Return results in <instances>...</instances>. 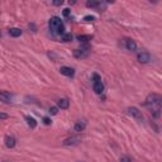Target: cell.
<instances>
[{
    "label": "cell",
    "instance_id": "obj_4",
    "mask_svg": "<svg viewBox=\"0 0 162 162\" xmlns=\"http://www.w3.org/2000/svg\"><path fill=\"white\" fill-rule=\"evenodd\" d=\"M128 113L134 118L137 122H143V115H142V112L136 106H129L128 108Z\"/></svg>",
    "mask_w": 162,
    "mask_h": 162
},
{
    "label": "cell",
    "instance_id": "obj_27",
    "mask_svg": "<svg viewBox=\"0 0 162 162\" xmlns=\"http://www.w3.org/2000/svg\"><path fill=\"white\" fill-rule=\"evenodd\" d=\"M4 162H8V161H4Z\"/></svg>",
    "mask_w": 162,
    "mask_h": 162
},
{
    "label": "cell",
    "instance_id": "obj_8",
    "mask_svg": "<svg viewBox=\"0 0 162 162\" xmlns=\"http://www.w3.org/2000/svg\"><path fill=\"white\" fill-rule=\"evenodd\" d=\"M60 72H61L62 75L67 76V77H74L75 76V70L72 67H68V66H62V67L60 68Z\"/></svg>",
    "mask_w": 162,
    "mask_h": 162
},
{
    "label": "cell",
    "instance_id": "obj_21",
    "mask_svg": "<svg viewBox=\"0 0 162 162\" xmlns=\"http://www.w3.org/2000/svg\"><path fill=\"white\" fill-rule=\"evenodd\" d=\"M120 162H132L131 158H129L128 156H122L120 157Z\"/></svg>",
    "mask_w": 162,
    "mask_h": 162
},
{
    "label": "cell",
    "instance_id": "obj_23",
    "mask_svg": "<svg viewBox=\"0 0 162 162\" xmlns=\"http://www.w3.org/2000/svg\"><path fill=\"white\" fill-rule=\"evenodd\" d=\"M93 80H94V82H96V81H101V79H100V76L98 74H94L93 75Z\"/></svg>",
    "mask_w": 162,
    "mask_h": 162
},
{
    "label": "cell",
    "instance_id": "obj_25",
    "mask_svg": "<svg viewBox=\"0 0 162 162\" xmlns=\"http://www.w3.org/2000/svg\"><path fill=\"white\" fill-rule=\"evenodd\" d=\"M52 4H53V5H57V6H58V5H62V4H63V1H62V0H58V1H53Z\"/></svg>",
    "mask_w": 162,
    "mask_h": 162
},
{
    "label": "cell",
    "instance_id": "obj_26",
    "mask_svg": "<svg viewBox=\"0 0 162 162\" xmlns=\"http://www.w3.org/2000/svg\"><path fill=\"white\" fill-rule=\"evenodd\" d=\"M0 118H1L3 120H4V119L8 118V115H6V114H4V113H1V114H0Z\"/></svg>",
    "mask_w": 162,
    "mask_h": 162
},
{
    "label": "cell",
    "instance_id": "obj_1",
    "mask_svg": "<svg viewBox=\"0 0 162 162\" xmlns=\"http://www.w3.org/2000/svg\"><path fill=\"white\" fill-rule=\"evenodd\" d=\"M144 105L153 110H162V96L158 94H150L144 100Z\"/></svg>",
    "mask_w": 162,
    "mask_h": 162
},
{
    "label": "cell",
    "instance_id": "obj_11",
    "mask_svg": "<svg viewBox=\"0 0 162 162\" xmlns=\"http://www.w3.org/2000/svg\"><path fill=\"white\" fill-rule=\"evenodd\" d=\"M15 144H17V139H15L13 136H6L5 137V146L8 148H13L15 147Z\"/></svg>",
    "mask_w": 162,
    "mask_h": 162
},
{
    "label": "cell",
    "instance_id": "obj_18",
    "mask_svg": "<svg viewBox=\"0 0 162 162\" xmlns=\"http://www.w3.org/2000/svg\"><path fill=\"white\" fill-rule=\"evenodd\" d=\"M61 41L62 42H70V41H72V34L71 33H65L61 37Z\"/></svg>",
    "mask_w": 162,
    "mask_h": 162
},
{
    "label": "cell",
    "instance_id": "obj_7",
    "mask_svg": "<svg viewBox=\"0 0 162 162\" xmlns=\"http://www.w3.org/2000/svg\"><path fill=\"white\" fill-rule=\"evenodd\" d=\"M137 60H138V62H141V63H148L151 61V55L147 51H142V52H139L137 55Z\"/></svg>",
    "mask_w": 162,
    "mask_h": 162
},
{
    "label": "cell",
    "instance_id": "obj_2",
    "mask_svg": "<svg viewBox=\"0 0 162 162\" xmlns=\"http://www.w3.org/2000/svg\"><path fill=\"white\" fill-rule=\"evenodd\" d=\"M48 25H49V31L53 32L55 34H58V36H63L65 34V25L61 22V19L58 17H52L48 22Z\"/></svg>",
    "mask_w": 162,
    "mask_h": 162
},
{
    "label": "cell",
    "instance_id": "obj_12",
    "mask_svg": "<svg viewBox=\"0 0 162 162\" xmlns=\"http://www.w3.org/2000/svg\"><path fill=\"white\" fill-rule=\"evenodd\" d=\"M93 89H94L95 93L100 95V94H103V91H104V84L101 81H96V82H94Z\"/></svg>",
    "mask_w": 162,
    "mask_h": 162
},
{
    "label": "cell",
    "instance_id": "obj_20",
    "mask_svg": "<svg viewBox=\"0 0 162 162\" xmlns=\"http://www.w3.org/2000/svg\"><path fill=\"white\" fill-rule=\"evenodd\" d=\"M84 20L85 22H94L95 17H93V15H86V17H84Z\"/></svg>",
    "mask_w": 162,
    "mask_h": 162
},
{
    "label": "cell",
    "instance_id": "obj_5",
    "mask_svg": "<svg viewBox=\"0 0 162 162\" xmlns=\"http://www.w3.org/2000/svg\"><path fill=\"white\" fill-rule=\"evenodd\" d=\"M80 142H81L80 136H71V137L66 138L62 143H63V146H75V144H79Z\"/></svg>",
    "mask_w": 162,
    "mask_h": 162
},
{
    "label": "cell",
    "instance_id": "obj_13",
    "mask_svg": "<svg viewBox=\"0 0 162 162\" xmlns=\"http://www.w3.org/2000/svg\"><path fill=\"white\" fill-rule=\"evenodd\" d=\"M91 39H93V36H90V34H80V36H77V41L80 43H89Z\"/></svg>",
    "mask_w": 162,
    "mask_h": 162
},
{
    "label": "cell",
    "instance_id": "obj_24",
    "mask_svg": "<svg viewBox=\"0 0 162 162\" xmlns=\"http://www.w3.org/2000/svg\"><path fill=\"white\" fill-rule=\"evenodd\" d=\"M70 12H71V10H70L68 8L63 9V15H65V17H68V15H70Z\"/></svg>",
    "mask_w": 162,
    "mask_h": 162
},
{
    "label": "cell",
    "instance_id": "obj_10",
    "mask_svg": "<svg viewBox=\"0 0 162 162\" xmlns=\"http://www.w3.org/2000/svg\"><path fill=\"white\" fill-rule=\"evenodd\" d=\"M86 128V120L85 119H82V120H77V122L75 123V127H74V129H75V132H82L84 129Z\"/></svg>",
    "mask_w": 162,
    "mask_h": 162
},
{
    "label": "cell",
    "instance_id": "obj_3",
    "mask_svg": "<svg viewBox=\"0 0 162 162\" xmlns=\"http://www.w3.org/2000/svg\"><path fill=\"white\" fill-rule=\"evenodd\" d=\"M89 55H90V47L89 46H84V47H81L80 49H75L74 51V57L75 58H79V60L86 58Z\"/></svg>",
    "mask_w": 162,
    "mask_h": 162
},
{
    "label": "cell",
    "instance_id": "obj_17",
    "mask_svg": "<svg viewBox=\"0 0 162 162\" xmlns=\"http://www.w3.org/2000/svg\"><path fill=\"white\" fill-rule=\"evenodd\" d=\"M9 34H10L12 37L17 38L19 36H22V29L20 28H10V29H9Z\"/></svg>",
    "mask_w": 162,
    "mask_h": 162
},
{
    "label": "cell",
    "instance_id": "obj_14",
    "mask_svg": "<svg viewBox=\"0 0 162 162\" xmlns=\"http://www.w3.org/2000/svg\"><path fill=\"white\" fill-rule=\"evenodd\" d=\"M57 106L61 108V109H67L70 106V101L68 99H66V98H63V99H60L57 101Z\"/></svg>",
    "mask_w": 162,
    "mask_h": 162
},
{
    "label": "cell",
    "instance_id": "obj_16",
    "mask_svg": "<svg viewBox=\"0 0 162 162\" xmlns=\"http://www.w3.org/2000/svg\"><path fill=\"white\" fill-rule=\"evenodd\" d=\"M25 120H27V124L31 127L32 129H34L37 127V120L33 118V117H29V115H27L25 117Z\"/></svg>",
    "mask_w": 162,
    "mask_h": 162
},
{
    "label": "cell",
    "instance_id": "obj_6",
    "mask_svg": "<svg viewBox=\"0 0 162 162\" xmlns=\"http://www.w3.org/2000/svg\"><path fill=\"white\" fill-rule=\"evenodd\" d=\"M123 41H124V47H125L127 51H129V52H134V51L137 49V43H136L132 38H124Z\"/></svg>",
    "mask_w": 162,
    "mask_h": 162
},
{
    "label": "cell",
    "instance_id": "obj_22",
    "mask_svg": "<svg viewBox=\"0 0 162 162\" xmlns=\"http://www.w3.org/2000/svg\"><path fill=\"white\" fill-rule=\"evenodd\" d=\"M43 123H44L46 125H51V123H52V122H51V119H49V118L44 117V118H43Z\"/></svg>",
    "mask_w": 162,
    "mask_h": 162
},
{
    "label": "cell",
    "instance_id": "obj_19",
    "mask_svg": "<svg viewBox=\"0 0 162 162\" xmlns=\"http://www.w3.org/2000/svg\"><path fill=\"white\" fill-rule=\"evenodd\" d=\"M48 112H49L51 115H56V114L58 113V106H51Z\"/></svg>",
    "mask_w": 162,
    "mask_h": 162
},
{
    "label": "cell",
    "instance_id": "obj_15",
    "mask_svg": "<svg viewBox=\"0 0 162 162\" xmlns=\"http://www.w3.org/2000/svg\"><path fill=\"white\" fill-rule=\"evenodd\" d=\"M104 4L101 1H96V0H91V1H86L87 8H101Z\"/></svg>",
    "mask_w": 162,
    "mask_h": 162
},
{
    "label": "cell",
    "instance_id": "obj_9",
    "mask_svg": "<svg viewBox=\"0 0 162 162\" xmlns=\"http://www.w3.org/2000/svg\"><path fill=\"white\" fill-rule=\"evenodd\" d=\"M0 100H1L3 103H5V104L12 103L13 95L10 93H8V91H1V93H0Z\"/></svg>",
    "mask_w": 162,
    "mask_h": 162
}]
</instances>
